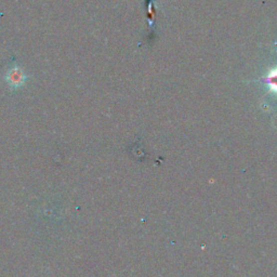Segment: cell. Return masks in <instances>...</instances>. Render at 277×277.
<instances>
[{"mask_svg":"<svg viewBox=\"0 0 277 277\" xmlns=\"http://www.w3.org/2000/svg\"><path fill=\"white\" fill-rule=\"evenodd\" d=\"M27 80V76L25 74L23 68L20 66L11 67L8 73L5 74V81L11 89H18L25 85Z\"/></svg>","mask_w":277,"mask_h":277,"instance_id":"cell-1","label":"cell"},{"mask_svg":"<svg viewBox=\"0 0 277 277\" xmlns=\"http://www.w3.org/2000/svg\"><path fill=\"white\" fill-rule=\"evenodd\" d=\"M266 81L270 86V89L277 93V68L272 70V72L268 75Z\"/></svg>","mask_w":277,"mask_h":277,"instance_id":"cell-2","label":"cell"}]
</instances>
